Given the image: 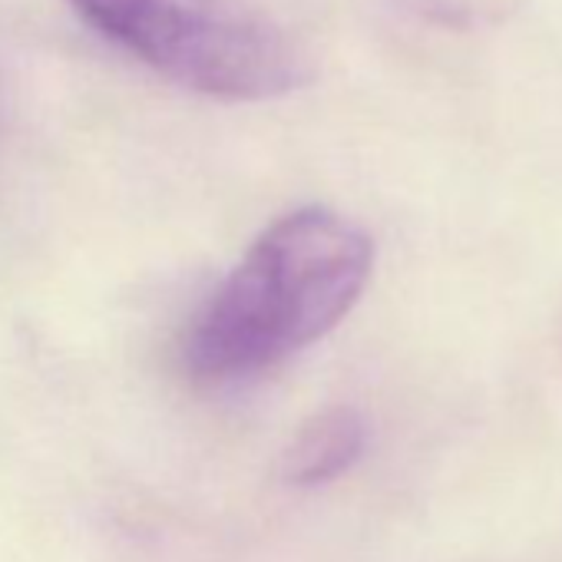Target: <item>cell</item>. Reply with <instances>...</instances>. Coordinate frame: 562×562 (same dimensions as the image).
<instances>
[{"label": "cell", "mask_w": 562, "mask_h": 562, "mask_svg": "<svg viewBox=\"0 0 562 562\" xmlns=\"http://www.w3.org/2000/svg\"><path fill=\"white\" fill-rule=\"evenodd\" d=\"M374 268L371 235L312 205L271 222L189 331L195 378L232 381L322 341L361 302Z\"/></svg>", "instance_id": "1"}, {"label": "cell", "mask_w": 562, "mask_h": 562, "mask_svg": "<svg viewBox=\"0 0 562 562\" xmlns=\"http://www.w3.org/2000/svg\"><path fill=\"white\" fill-rule=\"evenodd\" d=\"M106 41L212 100H274L312 80L308 54L248 0H67Z\"/></svg>", "instance_id": "2"}, {"label": "cell", "mask_w": 562, "mask_h": 562, "mask_svg": "<svg viewBox=\"0 0 562 562\" xmlns=\"http://www.w3.org/2000/svg\"><path fill=\"white\" fill-rule=\"evenodd\" d=\"M368 450V420L355 407H328L299 427L285 457L281 476L292 486L312 490L345 476Z\"/></svg>", "instance_id": "3"}]
</instances>
